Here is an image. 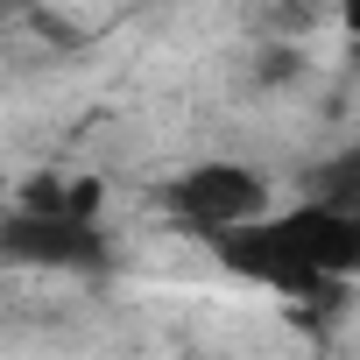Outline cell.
Returning <instances> with one entry per match:
<instances>
[{"instance_id": "obj_4", "label": "cell", "mask_w": 360, "mask_h": 360, "mask_svg": "<svg viewBox=\"0 0 360 360\" xmlns=\"http://www.w3.org/2000/svg\"><path fill=\"white\" fill-rule=\"evenodd\" d=\"M304 198H318V205H332V212H353V219H360V148L325 155V162L311 169V191H304Z\"/></svg>"}, {"instance_id": "obj_3", "label": "cell", "mask_w": 360, "mask_h": 360, "mask_svg": "<svg viewBox=\"0 0 360 360\" xmlns=\"http://www.w3.org/2000/svg\"><path fill=\"white\" fill-rule=\"evenodd\" d=\"M0 262H15V269H57V276H106L113 269V240H106L99 219L15 205V212H0Z\"/></svg>"}, {"instance_id": "obj_2", "label": "cell", "mask_w": 360, "mask_h": 360, "mask_svg": "<svg viewBox=\"0 0 360 360\" xmlns=\"http://www.w3.org/2000/svg\"><path fill=\"white\" fill-rule=\"evenodd\" d=\"M155 205L184 226V233H198V240L212 248V240H226V233L269 219V176H262L255 162L205 155V162H191V169H176L169 184L155 191Z\"/></svg>"}, {"instance_id": "obj_1", "label": "cell", "mask_w": 360, "mask_h": 360, "mask_svg": "<svg viewBox=\"0 0 360 360\" xmlns=\"http://www.w3.org/2000/svg\"><path fill=\"white\" fill-rule=\"evenodd\" d=\"M212 262L255 290L311 304V297H332L346 276H360V219L304 198V205H283V212L212 240Z\"/></svg>"}]
</instances>
